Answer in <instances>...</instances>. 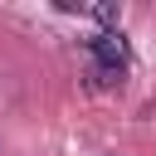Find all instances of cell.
I'll list each match as a JSON object with an SVG mask.
<instances>
[{"instance_id": "obj_1", "label": "cell", "mask_w": 156, "mask_h": 156, "mask_svg": "<svg viewBox=\"0 0 156 156\" xmlns=\"http://www.w3.org/2000/svg\"><path fill=\"white\" fill-rule=\"evenodd\" d=\"M88 49H93V58L102 63V73H117V78H122V44H117V34H98Z\"/></svg>"}, {"instance_id": "obj_2", "label": "cell", "mask_w": 156, "mask_h": 156, "mask_svg": "<svg viewBox=\"0 0 156 156\" xmlns=\"http://www.w3.org/2000/svg\"><path fill=\"white\" fill-rule=\"evenodd\" d=\"M93 20H102V24H117V10H112V5H93Z\"/></svg>"}]
</instances>
